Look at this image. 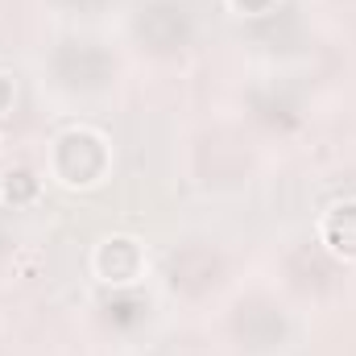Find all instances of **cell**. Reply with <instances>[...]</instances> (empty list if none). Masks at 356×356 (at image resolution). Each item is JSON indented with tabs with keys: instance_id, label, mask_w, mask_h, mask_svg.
Masks as SVG:
<instances>
[{
	"instance_id": "obj_3",
	"label": "cell",
	"mask_w": 356,
	"mask_h": 356,
	"mask_svg": "<svg viewBox=\"0 0 356 356\" xmlns=\"http://www.w3.org/2000/svg\"><path fill=\"white\" fill-rule=\"evenodd\" d=\"M216 273H220V261L211 249H182L170 261V277L182 290H207L216 282Z\"/></svg>"
},
{
	"instance_id": "obj_2",
	"label": "cell",
	"mask_w": 356,
	"mask_h": 356,
	"mask_svg": "<svg viewBox=\"0 0 356 356\" xmlns=\"http://www.w3.org/2000/svg\"><path fill=\"white\" fill-rule=\"evenodd\" d=\"M58 75L67 79V83H75V88H95L104 75H108V58L99 54V50H91V46H67L63 54H58Z\"/></svg>"
},
{
	"instance_id": "obj_4",
	"label": "cell",
	"mask_w": 356,
	"mask_h": 356,
	"mask_svg": "<svg viewBox=\"0 0 356 356\" xmlns=\"http://www.w3.org/2000/svg\"><path fill=\"white\" fill-rule=\"evenodd\" d=\"M71 4H79V8H88V4H99V0H71Z\"/></svg>"
},
{
	"instance_id": "obj_1",
	"label": "cell",
	"mask_w": 356,
	"mask_h": 356,
	"mask_svg": "<svg viewBox=\"0 0 356 356\" xmlns=\"http://www.w3.org/2000/svg\"><path fill=\"white\" fill-rule=\"evenodd\" d=\"M137 33L158 50H175V46L186 42V17L175 4H154L137 17Z\"/></svg>"
}]
</instances>
